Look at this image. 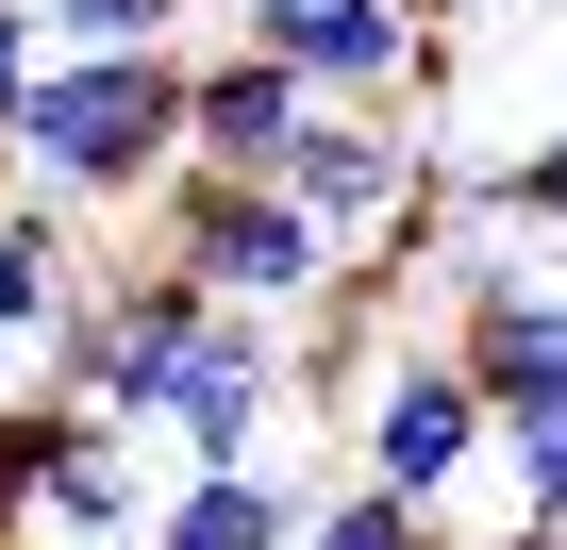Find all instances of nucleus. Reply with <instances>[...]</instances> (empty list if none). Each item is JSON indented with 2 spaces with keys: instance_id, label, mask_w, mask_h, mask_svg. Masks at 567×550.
<instances>
[{
  "instance_id": "14",
  "label": "nucleus",
  "mask_w": 567,
  "mask_h": 550,
  "mask_svg": "<svg viewBox=\"0 0 567 550\" xmlns=\"http://www.w3.org/2000/svg\"><path fill=\"white\" fill-rule=\"evenodd\" d=\"M84 434V401L68 384H18L0 401V533H34V484H51V450Z\"/></svg>"
},
{
  "instance_id": "19",
  "label": "nucleus",
  "mask_w": 567,
  "mask_h": 550,
  "mask_svg": "<svg viewBox=\"0 0 567 550\" xmlns=\"http://www.w3.org/2000/svg\"><path fill=\"white\" fill-rule=\"evenodd\" d=\"M451 550H567V533H534V517H451Z\"/></svg>"
},
{
  "instance_id": "18",
  "label": "nucleus",
  "mask_w": 567,
  "mask_h": 550,
  "mask_svg": "<svg viewBox=\"0 0 567 550\" xmlns=\"http://www.w3.org/2000/svg\"><path fill=\"white\" fill-rule=\"evenodd\" d=\"M34 68H51V34H34V0H0V167H18V101H34Z\"/></svg>"
},
{
  "instance_id": "8",
  "label": "nucleus",
  "mask_w": 567,
  "mask_h": 550,
  "mask_svg": "<svg viewBox=\"0 0 567 550\" xmlns=\"http://www.w3.org/2000/svg\"><path fill=\"white\" fill-rule=\"evenodd\" d=\"M451 351H467L484 417H567V267H467Z\"/></svg>"
},
{
  "instance_id": "15",
  "label": "nucleus",
  "mask_w": 567,
  "mask_h": 550,
  "mask_svg": "<svg viewBox=\"0 0 567 550\" xmlns=\"http://www.w3.org/2000/svg\"><path fill=\"white\" fill-rule=\"evenodd\" d=\"M200 0H34V34L51 51H184Z\"/></svg>"
},
{
  "instance_id": "17",
  "label": "nucleus",
  "mask_w": 567,
  "mask_h": 550,
  "mask_svg": "<svg viewBox=\"0 0 567 550\" xmlns=\"http://www.w3.org/2000/svg\"><path fill=\"white\" fill-rule=\"evenodd\" d=\"M484 217H517V234H567V134H534L517 167H484Z\"/></svg>"
},
{
  "instance_id": "9",
  "label": "nucleus",
  "mask_w": 567,
  "mask_h": 550,
  "mask_svg": "<svg viewBox=\"0 0 567 550\" xmlns=\"http://www.w3.org/2000/svg\"><path fill=\"white\" fill-rule=\"evenodd\" d=\"M318 134V84L284 68V51H250V34H217L200 51V84H184V167H234V184H284V151Z\"/></svg>"
},
{
  "instance_id": "5",
  "label": "nucleus",
  "mask_w": 567,
  "mask_h": 550,
  "mask_svg": "<svg viewBox=\"0 0 567 550\" xmlns=\"http://www.w3.org/2000/svg\"><path fill=\"white\" fill-rule=\"evenodd\" d=\"M284 200H301L351 267H417V234H434V151H417V117H368V101H318V134L284 151Z\"/></svg>"
},
{
  "instance_id": "16",
  "label": "nucleus",
  "mask_w": 567,
  "mask_h": 550,
  "mask_svg": "<svg viewBox=\"0 0 567 550\" xmlns=\"http://www.w3.org/2000/svg\"><path fill=\"white\" fill-rule=\"evenodd\" d=\"M318 550H451V517H417V500H384V484H334V500H318Z\"/></svg>"
},
{
  "instance_id": "1",
  "label": "nucleus",
  "mask_w": 567,
  "mask_h": 550,
  "mask_svg": "<svg viewBox=\"0 0 567 550\" xmlns=\"http://www.w3.org/2000/svg\"><path fill=\"white\" fill-rule=\"evenodd\" d=\"M184 84H200V51H51L18 101V184L84 200V217L167 200L184 184Z\"/></svg>"
},
{
  "instance_id": "6",
  "label": "nucleus",
  "mask_w": 567,
  "mask_h": 550,
  "mask_svg": "<svg viewBox=\"0 0 567 550\" xmlns=\"http://www.w3.org/2000/svg\"><path fill=\"white\" fill-rule=\"evenodd\" d=\"M318 401V367H301V318H250V301H217L200 318V351H184V384H167V450H184V484L200 467H267V434Z\"/></svg>"
},
{
  "instance_id": "22",
  "label": "nucleus",
  "mask_w": 567,
  "mask_h": 550,
  "mask_svg": "<svg viewBox=\"0 0 567 550\" xmlns=\"http://www.w3.org/2000/svg\"><path fill=\"white\" fill-rule=\"evenodd\" d=\"M301 550H318V517H301Z\"/></svg>"
},
{
  "instance_id": "2",
  "label": "nucleus",
  "mask_w": 567,
  "mask_h": 550,
  "mask_svg": "<svg viewBox=\"0 0 567 550\" xmlns=\"http://www.w3.org/2000/svg\"><path fill=\"white\" fill-rule=\"evenodd\" d=\"M334 434H351V484H384V500H417V517H467V484H484V384H467V351L451 334H384L368 367H351V401H334Z\"/></svg>"
},
{
  "instance_id": "10",
  "label": "nucleus",
  "mask_w": 567,
  "mask_h": 550,
  "mask_svg": "<svg viewBox=\"0 0 567 550\" xmlns=\"http://www.w3.org/2000/svg\"><path fill=\"white\" fill-rule=\"evenodd\" d=\"M84 318V200H0V367H51V334Z\"/></svg>"
},
{
  "instance_id": "4",
  "label": "nucleus",
  "mask_w": 567,
  "mask_h": 550,
  "mask_svg": "<svg viewBox=\"0 0 567 550\" xmlns=\"http://www.w3.org/2000/svg\"><path fill=\"white\" fill-rule=\"evenodd\" d=\"M151 250H184L200 284H217V301H250V318H318V301L351 284V250H334L301 200H284V184H234V167H184Z\"/></svg>"
},
{
  "instance_id": "3",
  "label": "nucleus",
  "mask_w": 567,
  "mask_h": 550,
  "mask_svg": "<svg viewBox=\"0 0 567 550\" xmlns=\"http://www.w3.org/2000/svg\"><path fill=\"white\" fill-rule=\"evenodd\" d=\"M200 318H217L200 267H184V250H134L117 284H84V318L51 334V367H34V384H68L101 434H167V384H184Z\"/></svg>"
},
{
  "instance_id": "7",
  "label": "nucleus",
  "mask_w": 567,
  "mask_h": 550,
  "mask_svg": "<svg viewBox=\"0 0 567 550\" xmlns=\"http://www.w3.org/2000/svg\"><path fill=\"white\" fill-rule=\"evenodd\" d=\"M234 34L284 51L318 101H368V117H417V84H434V18L417 0H250Z\"/></svg>"
},
{
  "instance_id": "11",
  "label": "nucleus",
  "mask_w": 567,
  "mask_h": 550,
  "mask_svg": "<svg viewBox=\"0 0 567 550\" xmlns=\"http://www.w3.org/2000/svg\"><path fill=\"white\" fill-rule=\"evenodd\" d=\"M151 517H167V484H151L134 434H101V417H84V434L51 450V484H34V533H51V550H151Z\"/></svg>"
},
{
  "instance_id": "12",
  "label": "nucleus",
  "mask_w": 567,
  "mask_h": 550,
  "mask_svg": "<svg viewBox=\"0 0 567 550\" xmlns=\"http://www.w3.org/2000/svg\"><path fill=\"white\" fill-rule=\"evenodd\" d=\"M301 484L284 467H200V484H167V517H151V550H301Z\"/></svg>"
},
{
  "instance_id": "21",
  "label": "nucleus",
  "mask_w": 567,
  "mask_h": 550,
  "mask_svg": "<svg viewBox=\"0 0 567 550\" xmlns=\"http://www.w3.org/2000/svg\"><path fill=\"white\" fill-rule=\"evenodd\" d=\"M0 550H51V533H0Z\"/></svg>"
},
{
  "instance_id": "20",
  "label": "nucleus",
  "mask_w": 567,
  "mask_h": 550,
  "mask_svg": "<svg viewBox=\"0 0 567 550\" xmlns=\"http://www.w3.org/2000/svg\"><path fill=\"white\" fill-rule=\"evenodd\" d=\"M417 18H434V34H467V18H501V0H417Z\"/></svg>"
},
{
  "instance_id": "13",
  "label": "nucleus",
  "mask_w": 567,
  "mask_h": 550,
  "mask_svg": "<svg viewBox=\"0 0 567 550\" xmlns=\"http://www.w3.org/2000/svg\"><path fill=\"white\" fill-rule=\"evenodd\" d=\"M467 517H534V533H567V417H501Z\"/></svg>"
}]
</instances>
